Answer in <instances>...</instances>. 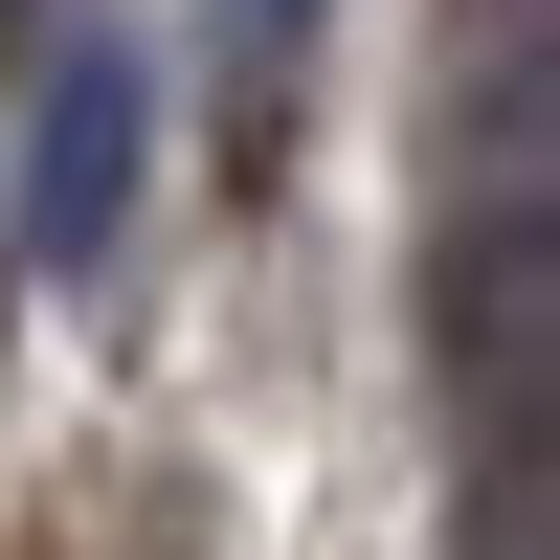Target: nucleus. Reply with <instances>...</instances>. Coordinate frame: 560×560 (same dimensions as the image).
<instances>
[{
  "label": "nucleus",
  "mask_w": 560,
  "mask_h": 560,
  "mask_svg": "<svg viewBox=\"0 0 560 560\" xmlns=\"http://www.w3.org/2000/svg\"><path fill=\"white\" fill-rule=\"evenodd\" d=\"M135 158H158V68L113 23L45 45V90H23V269H113L135 247Z\"/></svg>",
  "instance_id": "nucleus-1"
},
{
  "label": "nucleus",
  "mask_w": 560,
  "mask_h": 560,
  "mask_svg": "<svg viewBox=\"0 0 560 560\" xmlns=\"http://www.w3.org/2000/svg\"><path fill=\"white\" fill-rule=\"evenodd\" d=\"M23 45H45V0H0V68H23Z\"/></svg>",
  "instance_id": "nucleus-2"
},
{
  "label": "nucleus",
  "mask_w": 560,
  "mask_h": 560,
  "mask_svg": "<svg viewBox=\"0 0 560 560\" xmlns=\"http://www.w3.org/2000/svg\"><path fill=\"white\" fill-rule=\"evenodd\" d=\"M292 23H314V0H247V45H292Z\"/></svg>",
  "instance_id": "nucleus-3"
}]
</instances>
